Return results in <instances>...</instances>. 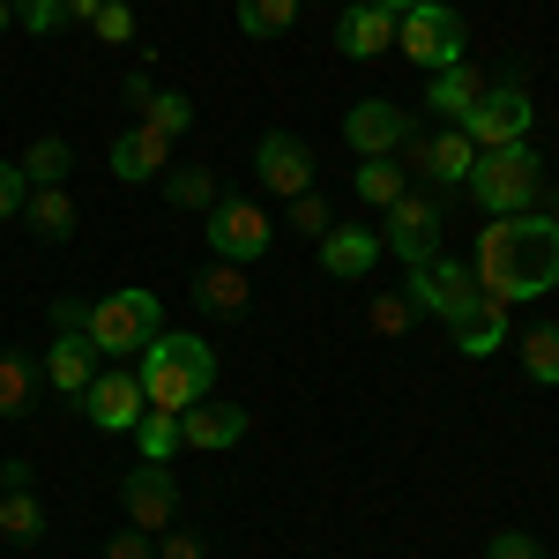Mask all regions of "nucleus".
<instances>
[{"mask_svg": "<svg viewBox=\"0 0 559 559\" xmlns=\"http://www.w3.org/2000/svg\"><path fill=\"white\" fill-rule=\"evenodd\" d=\"M411 321H418V306H411V292H388V299H373V329H381V336H403Z\"/></svg>", "mask_w": 559, "mask_h": 559, "instance_id": "f704fd0d", "label": "nucleus"}, {"mask_svg": "<svg viewBox=\"0 0 559 559\" xmlns=\"http://www.w3.org/2000/svg\"><path fill=\"white\" fill-rule=\"evenodd\" d=\"M120 97H128V105H150V97H157V83H150L142 68H128V75H120Z\"/></svg>", "mask_w": 559, "mask_h": 559, "instance_id": "79ce46f5", "label": "nucleus"}, {"mask_svg": "<svg viewBox=\"0 0 559 559\" xmlns=\"http://www.w3.org/2000/svg\"><path fill=\"white\" fill-rule=\"evenodd\" d=\"M134 381L150 395V411H187V403H202L216 388V350L202 336H173V329H157L142 358H134Z\"/></svg>", "mask_w": 559, "mask_h": 559, "instance_id": "f03ea898", "label": "nucleus"}, {"mask_svg": "<svg viewBox=\"0 0 559 559\" xmlns=\"http://www.w3.org/2000/svg\"><path fill=\"white\" fill-rule=\"evenodd\" d=\"M515 358H522V373H530L537 388H559V321L522 329V336H515Z\"/></svg>", "mask_w": 559, "mask_h": 559, "instance_id": "393cba45", "label": "nucleus"}, {"mask_svg": "<svg viewBox=\"0 0 559 559\" xmlns=\"http://www.w3.org/2000/svg\"><path fill=\"white\" fill-rule=\"evenodd\" d=\"M134 448H142V463H173L179 455V411H142Z\"/></svg>", "mask_w": 559, "mask_h": 559, "instance_id": "c85d7f7f", "label": "nucleus"}, {"mask_svg": "<svg viewBox=\"0 0 559 559\" xmlns=\"http://www.w3.org/2000/svg\"><path fill=\"white\" fill-rule=\"evenodd\" d=\"M381 8H388V15H411V8H418V0H381Z\"/></svg>", "mask_w": 559, "mask_h": 559, "instance_id": "a18cd8bd", "label": "nucleus"}, {"mask_svg": "<svg viewBox=\"0 0 559 559\" xmlns=\"http://www.w3.org/2000/svg\"><path fill=\"white\" fill-rule=\"evenodd\" d=\"M112 179H128V187H142V179H165V165H173V142L150 128V120H128V128L112 134Z\"/></svg>", "mask_w": 559, "mask_h": 559, "instance_id": "4468645a", "label": "nucleus"}, {"mask_svg": "<svg viewBox=\"0 0 559 559\" xmlns=\"http://www.w3.org/2000/svg\"><path fill=\"white\" fill-rule=\"evenodd\" d=\"M485 559H545V552H537V537H522V530H500Z\"/></svg>", "mask_w": 559, "mask_h": 559, "instance_id": "ea45409f", "label": "nucleus"}, {"mask_svg": "<svg viewBox=\"0 0 559 559\" xmlns=\"http://www.w3.org/2000/svg\"><path fill=\"white\" fill-rule=\"evenodd\" d=\"M463 45H471V23L448 8V0H418L411 15H395V52L411 60V68H463Z\"/></svg>", "mask_w": 559, "mask_h": 559, "instance_id": "39448f33", "label": "nucleus"}, {"mask_svg": "<svg viewBox=\"0 0 559 559\" xmlns=\"http://www.w3.org/2000/svg\"><path fill=\"white\" fill-rule=\"evenodd\" d=\"M247 426H254V418H247L239 403H210V395L179 411V440H187V448H210V455H216V448H239Z\"/></svg>", "mask_w": 559, "mask_h": 559, "instance_id": "f3484780", "label": "nucleus"}, {"mask_svg": "<svg viewBox=\"0 0 559 559\" xmlns=\"http://www.w3.org/2000/svg\"><path fill=\"white\" fill-rule=\"evenodd\" d=\"M202 231H210L216 261H239V269H247V261H261V254H269V239H276L269 210H261V202H247V194H216Z\"/></svg>", "mask_w": 559, "mask_h": 559, "instance_id": "0eeeda50", "label": "nucleus"}, {"mask_svg": "<svg viewBox=\"0 0 559 559\" xmlns=\"http://www.w3.org/2000/svg\"><path fill=\"white\" fill-rule=\"evenodd\" d=\"M530 120H537V97L522 90V75H500L477 90V105L463 112V134L477 150H508V142H530Z\"/></svg>", "mask_w": 559, "mask_h": 559, "instance_id": "423d86ee", "label": "nucleus"}, {"mask_svg": "<svg viewBox=\"0 0 559 559\" xmlns=\"http://www.w3.org/2000/svg\"><path fill=\"white\" fill-rule=\"evenodd\" d=\"M194 306L216 313V321H239V313H247V269H239V261H210V269L194 276Z\"/></svg>", "mask_w": 559, "mask_h": 559, "instance_id": "aec40b11", "label": "nucleus"}, {"mask_svg": "<svg viewBox=\"0 0 559 559\" xmlns=\"http://www.w3.org/2000/svg\"><path fill=\"white\" fill-rule=\"evenodd\" d=\"M373 261H381V231H366V224H329L321 231V269L336 284H366Z\"/></svg>", "mask_w": 559, "mask_h": 559, "instance_id": "dca6fc26", "label": "nucleus"}, {"mask_svg": "<svg viewBox=\"0 0 559 559\" xmlns=\"http://www.w3.org/2000/svg\"><path fill=\"white\" fill-rule=\"evenodd\" d=\"M552 284H559V216L545 210L492 216L485 239H477V292L500 306H522V299H545Z\"/></svg>", "mask_w": 559, "mask_h": 559, "instance_id": "f257e3e1", "label": "nucleus"}, {"mask_svg": "<svg viewBox=\"0 0 559 559\" xmlns=\"http://www.w3.org/2000/svg\"><path fill=\"white\" fill-rule=\"evenodd\" d=\"M45 381L60 388V395H83L97 381V344L90 336H52L45 344Z\"/></svg>", "mask_w": 559, "mask_h": 559, "instance_id": "6ab92c4d", "label": "nucleus"}, {"mask_svg": "<svg viewBox=\"0 0 559 559\" xmlns=\"http://www.w3.org/2000/svg\"><path fill=\"white\" fill-rule=\"evenodd\" d=\"M440 224H448V216H440V202H432V194H403V202L388 210L381 247L403 261V269H418V261L440 254Z\"/></svg>", "mask_w": 559, "mask_h": 559, "instance_id": "9b49d317", "label": "nucleus"}, {"mask_svg": "<svg viewBox=\"0 0 559 559\" xmlns=\"http://www.w3.org/2000/svg\"><path fill=\"white\" fill-rule=\"evenodd\" d=\"M165 329V299L157 292H142V284H120L112 299H90V344H97V358H142V344Z\"/></svg>", "mask_w": 559, "mask_h": 559, "instance_id": "20e7f679", "label": "nucleus"}, {"mask_svg": "<svg viewBox=\"0 0 559 559\" xmlns=\"http://www.w3.org/2000/svg\"><path fill=\"white\" fill-rule=\"evenodd\" d=\"M105 559H157V537H150V530H120V537H112V545H105Z\"/></svg>", "mask_w": 559, "mask_h": 559, "instance_id": "58836bf2", "label": "nucleus"}, {"mask_svg": "<svg viewBox=\"0 0 559 559\" xmlns=\"http://www.w3.org/2000/svg\"><path fill=\"white\" fill-rule=\"evenodd\" d=\"M254 179L269 187V194L292 202V194L313 187V150H306L292 128H269V134H261V150H254Z\"/></svg>", "mask_w": 559, "mask_h": 559, "instance_id": "ddd939ff", "label": "nucleus"}, {"mask_svg": "<svg viewBox=\"0 0 559 559\" xmlns=\"http://www.w3.org/2000/svg\"><path fill=\"white\" fill-rule=\"evenodd\" d=\"M90 329V299H68V292H60V299H52V336H83Z\"/></svg>", "mask_w": 559, "mask_h": 559, "instance_id": "4c0bfd02", "label": "nucleus"}, {"mask_svg": "<svg viewBox=\"0 0 559 559\" xmlns=\"http://www.w3.org/2000/svg\"><path fill=\"white\" fill-rule=\"evenodd\" d=\"M23 202H31V179H23L15 157H0V224H8V216H23Z\"/></svg>", "mask_w": 559, "mask_h": 559, "instance_id": "c9c22d12", "label": "nucleus"}, {"mask_svg": "<svg viewBox=\"0 0 559 559\" xmlns=\"http://www.w3.org/2000/svg\"><path fill=\"white\" fill-rule=\"evenodd\" d=\"M15 165H23V179H31V187H68V173H75V150H68V134H38V142L15 157Z\"/></svg>", "mask_w": 559, "mask_h": 559, "instance_id": "b1692460", "label": "nucleus"}, {"mask_svg": "<svg viewBox=\"0 0 559 559\" xmlns=\"http://www.w3.org/2000/svg\"><path fill=\"white\" fill-rule=\"evenodd\" d=\"M411 157H418V173H426L432 187H463V179H471V165H477V142L463 128L432 134V142H418V134H411Z\"/></svg>", "mask_w": 559, "mask_h": 559, "instance_id": "a211bd4d", "label": "nucleus"}, {"mask_svg": "<svg viewBox=\"0 0 559 559\" xmlns=\"http://www.w3.org/2000/svg\"><path fill=\"white\" fill-rule=\"evenodd\" d=\"M299 23V0H239V31L247 38H284Z\"/></svg>", "mask_w": 559, "mask_h": 559, "instance_id": "c756f323", "label": "nucleus"}, {"mask_svg": "<svg viewBox=\"0 0 559 559\" xmlns=\"http://www.w3.org/2000/svg\"><path fill=\"white\" fill-rule=\"evenodd\" d=\"M350 179H358V202H373V210H395V202L411 194V179H403V165H395V157H358V165H350Z\"/></svg>", "mask_w": 559, "mask_h": 559, "instance_id": "a878e982", "label": "nucleus"}, {"mask_svg": "<svg viewBox=\"0 0 559 559\" xmlns=\"http://www.w3.org/2000/svg\"><path fill=\"white\" fill-rule=\"evenodd\" d=\"M477 194V210L485 216H515V210H537V194H545V157L530 150V142H508V150H477L471 179H463Z\"/></svg>", "mask_w": 559, "mask_h": 559, "instance_id": "7ed1b4c3", "label": "nucleus"}, {"mask_svg": "<svg viewBox=\"0 0 559 559\" xmlns=\"http://www.w3.org/2000/svg\"><path fill=\"white\" fill-rule=\"evenodd\" d=\"M0 492H31V463H0Z\"/></svg>", "mask_w": 559, "mask_h": 559, "instance_id": "37998d69", "label": "nucleus"}, {"mask_svg": "<svg viewBox=\"0 0 559 559\" xmlns=\"http://www.w3.org/2000/svg\"><path fill=\"white\" fill-rule=\"evenodd\" d=\"M120 508H128L134 530L165 537V530L179 522V477L165 471V463H134V471L120 477Z\"/></svg>", "mask_w": 559, "mask_h": 559, "instance_id": "1a4fd4ad", "label": "nucleus"}, {"mask_svg": "<svg viewBox=\"0 0 559 559\" xmlns=\"http://www.w3.org/2000/svg\"><path fill=\"white\" fill-rule=\"evenodd\" d=\"M23 224L38 231L45 247H68V239H75V202H68V187H31V202H23Z\"/></svg>", "mask_w": 559, "mask_h": 559, "instance_id": "4be33fe9", "label": "nucleus"}, {"mask_svg": "<svg viewBox=\"0 0 559 559\" xmlns=\"http://www.w3.org/2000/svg\"><path fill=\"white\" fill-rule=\"evenodd\" d=\"M157 187H165V202H173V210H202V216H210V202H216V179L202 173V165H165Z\"/></svg>", "mask_w": 559, "mask_h": 559, "instance_id": "cd10ccee", "label": "nucleus"}, {"mask_svg": "<svg viewBox=\"0 0 559 559\" xmlns=\"http://www.w3.org/2000/svg\"><path fill=\"white\" fill-rule=\"evenodd\" d=\"M97 8H105V0H68V23H90Z\"/></svg>", "mask_w": 559, "mask_h": 559, "instance_id": "c03bdc74", "label": "nucleus"}, {"mask_svg": "<svg viewBox=\"0 0 559 559\" xmlns=\"http://www.w3.org/2000/svg\"><path fill=\"white\" fill-rule=\"evenodd\" d=\"M403 292H411V306H418V313H440V321H463V313L485 299L471 261H440V254L418 261V269L403 276Z\"/></svg>", "mask_w": 559, "mask_h": 559, "instance_id": "6e6552de", "label": "nucleus"}, {"mask_svg": "<svg viewBox=\"0 0 559 559\" xmlns=\"http://www.w3.org/2000/svg\"><path fill=\"white\" fill-rule=\"evenodd\" d=\"M142 411H150V395H142V381H134V366H112V373H97V381L83 388V418L97 432H134Z\"/></svg>", "mask_w": 559, "mask_h": 559, "instance_id": "f8f14e48", "label": "nucleus"}, {"mask_svg": "<svg viewBox=\"0 0 559 559\" xmlns=\"http://www.w3.org/2000/svg\"><path fill=\"white\" fill-rule=\"evenodd\" d=\"M0 537H15V545H38L45 537V508L31 492H0Z\"/></svg>", "mask_w": 559, "mask_h": 559, "instance_id": "7c9ffc66", "label": "nucleus"}, {"mask_svg": "<svg viewBox=\"0 0 559 559\" xmlns=\"http://www.w3.org/2000/svg\"><path fill=\"white\" fill-rule=\"evenodd\" d=\"M477 90H485V83H477V68H440V75L426 83V105L448 120V128H463V112L477 105Z\"/></svg>", "mask_w": 559, "mask_h": 559, "instance_id": "5701e85b", "label": "nucleus"}, {"mask_svg": "<svg viewBox=\"0 0 559 559\" xmlns=\"http://www.w3.org/2000/svg\"><path fill=\"white\" fill-rule=\"evenodd\" d=\"M142 120L165 134V142H179V134L194 128V97H179V90H157V97L142 105Z\"/></svg>", "mask_w": 559, "mask_h": 559, "instance_id": "2f4dec72", "label": "nucleus"}, {"mask_svg": "<svg viewBox=\"0 0 559 559\" xmlns=\"http://www.w3.org/2000/svg\"><path fill=\"white\" fill-rule=\"evenodd\" d=\"M336 52H344V60H381V52H395V15H388L381 0H344V15H336Z\"/></svg>", "mask_w": 559, "mask_h": 559, "instance_id": "2eb2a0df", "label": "nucleus"}, {"mask_svg": "<svg viewBox=\"0 0 559 559\" xmlns=\"http://www.w3.org/2000/svg\"><path fill=\"white\" fill-rule=\"evenodd\" d=\"M411 112L395 105V97H358L344 112V142L358 150V157H395V150H411Z\"/></svg>", "mask_w": 559, "mask_h": 559, "instance_id": "9d476101", "label": "nucleus"}, {"mask_svg": "<svg viewBox=\"0 0 559 559\" xmlns=\"http://www.w3.org/2000/svg\"><path fill=\"white\" fill-rule=\"evenodd\" d=\"M15 23L38 31V38H52V31L68 23V0H15Z\"/></svg>", "mask_w": 559, "mask_h": 559, "instance_id": "473e14b6", "label": "nucleus"}, {"mask_svg": "<svg viewBox=\"0 0 559 559\" xmlns=\"http://www.w3.org/2000/svg\"><path fill=\"white\" fill-rule=\"evenodd\" d=\"M448 329H455V350H463V358H492V350L508 344V306H500V299H477L471 313H463V321H448Z\"/></svg>", "mask_w": 559, "mask_h": 559, "instance_id": "412c9836", "label": "nucleus"}, {"mask_svg": "<svg viewBox=\"0 0 559 559\" xmlns=\"http://www.w3.org/2000/svg\"><path fill=\"white\" fill-rule=\"evenodd\" d=\"M8 23H15V0H0V31H8Z\"/></svg>", "mask_w": 559, "mask_h": 559, "instance_id": "49530a36", "label": "nucleus"}, {"mask_svg": "<svg viewBox=\"0 0 559 559\" xmlns=\"http://www.w3.org/2000/svg\"><path fill=\"white\" fill-rule=\"evenodd\" d=\"M157 559H202V537H194V530H165Z\"/></svg>", "mask_w": 559, "mask_h": 559, "instance_id": "a19ab883", "label": "nucleus"}, {"mask_svg": "<svg viewBox=\"0 0 559 559\" xmlns=\"http://www.w3.org/2000/svg\"><path fill=\"white\" fill-rule=\"evenodd\" d=\"M90 31H97L105 45H128L134 38V8H128V0H105V8L90 15Z\"/></svg>", "mask_w": 559, "mask_h": 559, "instance_id": "72a5a7b5", "label": "nucleus"}, {"mask_svg": "<svg viewBox=\"0 0 559 559\" xmlns=\"http://www.w3.org/2000/svg\"><path fill=\"white\" fill-rule=\"evenodd\" d=\"M38 403V366L23 350H0V418H31Z\"/></svg>", "mask_w": 559, "mask_h": 559, "instance_id": "bb28decb", "label": "nucleus"}, {"mask_svg": "<svg viewBox=\"0 0 559 559\" xmlns=\"http://www.w3.org/2000/svg\"><path fill=\"white\" fill-rule=\"evenodd\" d=\"M292 224H299V231H313V239H321V231H329V224H336V216H329V202H321V194H313V187H306V194H292Z\"/></svg>", "mask_w": 559, "mask_h": 559, "instance_id": "e433bc0d", "label": "nucleus"}]
</instances>
